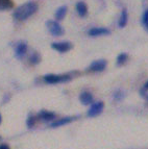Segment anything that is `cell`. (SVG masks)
I'll return each mask as SVG.
<instances>
[{
	"instance_id": "cell-1",
	"label": "cell",
	"mask_w": 148,
	"mask_h": 149,
	"mask_svg": "<svg viewBox=\"0 0 148 149\" xmlns=\"http://www.w3.org/2000/svg\"><path fill=\"white\" fill-rule=\"evenodd\" d=\"M38 8H39V6H38L37 3L34 2V1H28V2L20 5L19 8H16L13 16H14L15 19H17L19 21L26 20L27 18H29L30 16H32L37 12Z\"/></svg>"
},
{
	"instance_id": "cell-2",
	"label": "cell",
	"mask_w": 148,
	"mask_h": 149,
	"mask_svg": "<svg viewBox=\"0 0 148 149\" xmlns=\"http://www.w3.org/2000/svg\"><path fill=\"white\" fill-rule=\"evenodd\" d=\"M70 79H71V77L69 75L47 74L44 76V81L46 84H50V85H55V84H59V82H66L69 81Z\"/></svg>"
},
{
	"instance_id": "cell-3",
	"label": "cell",
	"mask_w": 148,
	"mask_h": 149,
	"mask_svg": "<svg viewBox=\"0 0 148 149\" xmlns=\"http://www.w3.org/2000/svg\"><path fill=\"white\" fill-rule=\"evenodd\" d=\"M47 28L49 29L50 33H51L53 37H61V36L64 35V28L62 27V25L59 24V22L53 20H49L46 22Z\"/></svg>"
},
{
	"instance_id": "cell-4",
	"label": "cell",
	"mask_w": 148,
	"mask_h": 149,
	"mask_svg": "<svg viewBox=\"0 0 148 149\" xmlns=\"http://www.w3.org/2000/svg\"><path fill=\"white\" fill-rule=\"evenodd\" d=\"M51 48L52 49L57 50V52L64 53V52H68L69 50L72 49V44L70 42H54L51 44Z\"/></svg>"
},
{
	"instance_id": "cell-5",
	"label": "cell",
	"mask_w": 148,
	"mask_h": 149,
	"mask_svg": "<svg viewBox=\"0 0 148 149\" xmlns=\"http://www.w3.org/2000/svg\"><path fill=\"white\" fill-rule=\"evenodd\" d=\"M103 107H104L103 102L101 101L95 102V103H93L91 105V107L88 111V116L89 117H96L99 114H101V112L103 111Z\"/></svg>"
},
{
	"instance_id": "cell-6",
	"label": "cell",
	"mask_w": 148,
	"mask_h": 149,
	"mask_svg": "<svg viewBox=\"0 0 148 149\" xmlns=\"http://www.w3.org/2000/svg\"><path fill=\"white\" fill-rule=\"evenodd\" d=\"M105 67H106V61L98 60V61H94L89 66L88 70L92 71V72H101V71H103L105 69Z\"/></svg>"
},
{
	"instance_id": "cell-7",
	"label": "cell",
	"mask_w": 148,
	"mask_h": 149,
	"mask_svg": "<svg viewBox=\"0 0 148 149\" xmlns=\"http://www.w3.org/2000/svg\"><path fill=\"white\" fill-rule=\"evenodd\" d=\"M110 33H111V31L104 27H93L88 31V35L91 37H99V36H105L110 35Z\"/></svg>"
},
{
	"instance_id": "cell-8",
	"label": "cell",
	"mask_w": 148,
	"mask_h": 149,
	"mask_svg": "<svg viewBox=\"0 0 148 149\" xmlns=\"http://www.w3.org/2000/svg\"><path fill=\"white\" fill-rule=\"evenodd\" d=\"M26 51H27V44L24 42L19 43V44L17 45V47H16V53H15L16 57L22 58L25 55V53H26Z\"/></svg>"
},
{
	"instance_id": "cell-9",
	"label": "cell",
	"mask_w": 148,
	"mask_h": 149,
	"mask_svg": "<svg viewBox=\"0 0 148 149\" xmlns=\"http://www.w3.org/2000/svg\"><path fill=\"white\" fill-rule=\"evenodd\" d=\"M38 118L43 121H52L53 119H55V114L49 111H41L38 114Z\"/></svg>"
},
{
	"instance_id": "cell-10",
	"label": "cell",
	"mask_w": 148,
	"mask_h": 149,
	"mask_svg": "<svg viewBox=\"0 0 148 149\" xmlns=\"http://www.w3.org/2000/svg\"><path fill=\"white\" fill-rule=\"evenodd\" d=\"M73 120H75V118L73 117H66V118H62V119H59L57 121L52 122L51 123V127L55 128V127H59V126H63V125H66L70 122H72Z\"/></svg>"
},
{
	"instance_id": "cell-11",
	"label": "cell",
	"mask_w": 148,
	"mask_h": 149,
	"mask_svg": "<svg viewBox=\"0 0 148 149\" xmlns=\"http://www.w3.org/2000/svg\"><path fill=\"white\" fill-rule=\"evenodd\" d=\"M76 12L80 17H86L88 15V6L84 2L79 1L76 3Z\"/></svg>"
},
{
	"instance_id": "cell-12",
	"label": "cell",
	"mask_w": 148,
	"mask_h": 149,
	"mask_svg": "<svg viewBox=\"0 0 148 149\" xmlns=\"http://www.w3.org/2000/svg\"><path fill=\"white\" fill-rule=\"evenodd\" d=\"M79 100H80V102L84 105L91 104L92 101H93V96H92V94L89 92H82V94H80V96H79Z\"/></svg>"
},
{
	"instance_id": "cell-13",
	"label": "cell",
	"mask_w": 148,
	"mask_h": 149,
	"mask_svg": "<svg viewBox=\"0 0 148 149\" xmlns=\"http://www.w3.org/2000/svg\"><path fill=\"white\" fill-rule=\"evenodd\" d=\"M127 21H128V14H127V10H123L121 12V15L120 18H119V27L120 28H123L126 24H127Z\"/></svg>"
},
{
	"instance_id": "cell-14",
	"label": "cell",
	"mask_w": 148,
	"mask_h": 149,
	"mask_svg": "<svg viewBox=\"0 0 148 149\" xmlns=\"http://www.w3.org/2000/svg\"><path fill=\"white\" fill-rule=\"evenodd\" d=\"M67 14V6H65V5H63V6H61V8H59L57 10V12H55V19L57 20H63L65 18V16H66Z\"/></svg>"
},
{
	"instance_id": "cell-15",
	"label": "cell",
	"mask_w": 148,
	"mask_h": 149,
	"mask_svg": "<svg viewBox=\"0 0 148 149\" xmlns=\"http://www.w3.org/2000/svg\"><path fill=\"white\" fill-rule=\"evenodd\" d=\"M14 8L12 0H0V10H6Z\"/></svg>"
},
{
	"instance_id": "cell-16",
	"label": "cell",
	"mask_w": 148,
	"mask_h": 149,
	"mask_svg": "<svg viewBox=\"0 0 148 149\" xmlns=\"http://www.w3.org/2000/svg\"><path fill=\"white\" fill-rule=\"evenodd\" d=\"M141 22H142V25H143L144 29L148 32V8L146 10H144L143 15H142V18H141Z\"/></svg>"
},
{
	"instance_id": "cell-17",
	"label": "cell",
	"mask_w": 148,
	"mask_h": 149,
	"mask_svg": "<svg viewBox=\"0 0 148 149\" xmlns=\"http://www.w3.org/2000/svg\"><path fill=\"white\" fill-rule=\"evenodd\" d=\"M127 58H128V56H127L126 53H120V54L117 56V65H118V66L124 65L126 63V61H127Z\"/></svg>"
},
{
	"instance_id": "cell-18",
	"label": "cell",
	"mask_w": 148,
	"mask_h": 149,
	"mask_svg": "<svg viewBox=\"0 0 148 149\" xmlns=\"http://www.w3.org/2000/svg\"><path fill=\"white\" fill-rule=\"evenodd\" d=\"M29 61H30V63H31L32 65H37V64H39L40 61H41V56L39 55V53L35 52L34 54L31 55V56L29 57Z\"/></svg>"
},
{
	"instance_id": "cell-19",
	"label": "cell",
	"mask_w": 148,
	"mask_h": 149,
	"mask_svg": "<svg viewBox=\"0 0 148 149\" xmlns=\"http://www.w3.org/2000/svg\"><path fill=\"white\" fill-rule=\"evenodd\" d=\"M35 122H36L35 117H29L27 119V122H26V124H27L28 127H32L34 125H35Z\"/></svg>"
},
{
	"instance_id": "cell-20",
	"label": "cell",
	"mask_w": 148,
	"mask_h": 149,
	"mask_svg": "<svg viewBox=\"0 0 148 149\" xmlns=\"http://www.w3.org/2000/svg\"><path fill=\"white\" fill-rule=\"evenodd\" d=\"M0 149H10V147L6 144H1L0 145Z\"/></svg>"
},
{
	"instance_id": "cell-21",
	"label": "cell",
	"mask_w": 148,
	"mask_h": 149,
	"mask_svg": "<svg viewBox=\"0 0 148 149\" xmlns=\"http://www.w3.org/2000/svg\"><path fill=\"white\" fill-rule=\"evenodd\" d=\"M144 90H145V91H147L148 90V80L145 82V85H144Z\"/></svg>"
},
{
	"instance_id": "cell-22",
	"label": "cell",
	"mask_w": 148,
	"mask_h": 149,
	"mask_svg": "<svg viewBox=\"0 0 148 149\" xmlns=\"http://www.w3.org/2000/svg\"><path fill=\"white\" fill-rule=\"evenodd\" d=\"M1 120H2V117H1V115H0V123H1Z\"/></svg>"
}]
</instances>
